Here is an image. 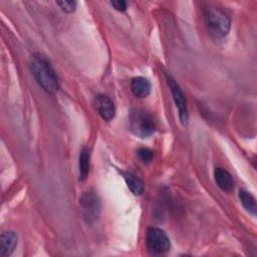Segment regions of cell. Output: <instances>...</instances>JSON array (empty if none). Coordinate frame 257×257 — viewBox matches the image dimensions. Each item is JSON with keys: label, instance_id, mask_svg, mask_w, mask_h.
Listing matches in <instances>:
<instances>
[{"label": "cell", "instance_id": "1", "mask_svg": "<svg viewBox=\"0 0 257 257\" xmlns=\"http://www.w3.org/2000/svg\"><path fill=\"white\" fill-rule=\"evenodd\" d=\"M30 69L39 85L47 92L57 91L58 79L49 60L42 54H34L30 59Z\"/></svg>", "mask_w": 257, "mask_h": 257}, {"label": "cell", "instance_id": "2", "mask_svg": "<svg viewBox=\"0 0 257 257\" xmlns=\"http://www.w3.org/2000/svg\"><path fill=\"white\" fill-rule=\"evenodd\" d=\"M204 20L209 33L215 37H224L230 30L228 15L216 6H208L204 10Z\"/></svg>", "mask_w": 257, "mask_h": 257}, {"label": "cell", "instance_id": "3", "mask_svg": "<svg viewBox=\"0 0 257 257\" xmlns=\"http://www.w3.org/2000/svg\"><path fill=\"white\" fill-rule=\"evenodd\" d=\"M128 123L132 133L140 138H148L156 131L155 118L149 111L143 108H134L131 110Z\"/></svg>", "mask_w": 257, "mask_h": 257}, {"label": "cell", "instance_id": "4", "mask_svg": "<svg viewBox=\"0 0 257 257\" xmlns=\"http://www.w3.org/2000/svg\"><path fill=\"white\" fill-rule=\"evenodd\" d=\"M147 249L153 255H161L170 250V239L167 234L156 227H151L147 231Z\"/></svg>", "mask_w": 257, "mask_h": 257}, {"label": "cell", "instance_id": "5", "mask_svg": "<svg viewBox=\"0 0 257 257\" xmlns=\"http://www.w3.org/2000/svg\"><path fill=\"white\" fill-rule=\"evenodd\" d=\"M79 206L84 220L87 223L95 221L100 213V202L94 192H85L79 199Z\"/></svg>", "mask_w": 257, "mask_h": 257}, {"label": "cell", "instance_id": "6", "mask_svg": "<svg viewBox=\"0 0 257 257\" xmlns=\"http://www.w3.org/2000/svg\"><path fill=\"white\" fill-rule=\"evenodd\" d=\"M168 83L171 88V92L174 98V101L176 103V106L179 110V117L183 125L187 124L188 122V109L186 104V99L184 96L183 91L181 90L179 84L171 77H168Z\"/></svg>", "mask_w": 257, "mask_h": 257}, {"label": "cell", "instance_id": "7", "mask_svg": "<svg viewBox=\"0 0 257 257\" xmlns=\"http://www.w3.org/2000/svg\"><path fill=\"white\" fill-rule=\"evenodd\" d=\"M94 106L99 115L104 120H110L113 118L115 114V108L113 102L108 96L104 94L96 95L94 98Z\"/></svg>", "mask_w": 257, "mask_h": 257}, {"label": "cell", "instance_id": "8", "mask_svg": "<svg viewBox=\"0 0 257 257\" xmlns=\"http://www.w3.org/2000/svg\"><path fill=\"white\" fill-rule=\"evenodd\" d=\"M17 245V235L13 231L3 232L0 238V256H9Z\"/></svg>", "mask_w": 257, "mask_h": 257}, {"label": "cell", "instance_id": "9", "mask_svg": "<svg viewBox=\"0 0 257 257\" xmlns=\"http://www.w3.org/2000/svg\"><path fill=\"white\" fill-rule=\"evenodd\" d=\"M131 88L136 96L144 98L150 94L151 83L147 78L143 76H138L132 80Z\"/></svg>", "mask_w": 257, "mask_h": 257}, {"label": "cell", "instance_id": "10", "mask_svg": "<svg viewBox=\"0 0 257 257\" xmlns=\"http://www.w3.org/2000/svg\"><path fill=\"white\" fill-rule=\"evenodd\" d=\"M214 177H215L216 184L223 191L229 192L233 189V187H234L233 179H232L231 175L229 174V172H227L226 170H224L222 168H217L214 172Z\"/></svg>", "mask_w": 257, "mask_h": 257}, {"label": "cell", "instance_id": "11", "mask_svg": "<svg viewBox=\"0 0 257 257\" xmlns=\"http://www.w3.org/2000/svg\"><path fill=\"white\" fill-rule=\"evenodd\" d=\"M90 165V152L87 148H83L79 154V162H78V172H79V180L84 181L87 178L89 172Z\"/></svg>", "mask_w": 257, "mask_h": 257}, {"label": "cell", "instance_id": "12", "mask_svg": "<svg viewBox=\"0 0 257 257\" xmlns=\"http://www.w3.org/2000/svg\"><path fill=\"white\" fill-rule=\"evenodd\" d=\"M123 178L128 189L134 195H141L144 192V184L138 177L130 173H124Z\"/></svg>", "mask_w": 257, "mask_h": 257}, {"label": "cell", "instance_id": "13", "mask_svg": "<svg viewBox=\"0 0 257 257\" xmlns=\"http://www.w3.org/2000/svg\"><path fill=\"white\" fill-rule=\"evenodd\" d=\"M239 198L243 205V207L246 209L247 212L255 216L256 214V200L252 194L245 190H240L239 192Z\"/></svg>", "mask_w": 257, "mask_h": 257}, {"label": "cell", "instance_id": "14", "mask_svg": "<svg viewBox=\"0 0 257 257\" xmlns=\"http://www.w3.org/2000/svg\"><path fill=\"white\" fill-rule=\"evenodd\" d=\"M138 158L145 164H149L154 159V152L149 148H140L137 151Z\"/></svg>", "mask_w": 257, "mask_h": 257}, {"label": "cell", "instance_id": "15", "mask_svg": "<svg viewBox=\"0 0 257 257\" xmlns=\"http://www.w3.org/2000/svg\"><path fill=\"white\" fill-rule=\"evenodd\" d=\"M56 4L61 8L62 11L66 12V13L73 12L76 7L75 1H57Z\"/></svg>", "mask_w": 257, "mask_h": 257}, {"label": "cell", "instance_id": "16", "mask_svg": "<svg viewBox=\"0 0 257 257\" xmlns=\"http://www.w3.org/2000/svg\"><path fill=\"white\" fill-rule=\"evenodd\" d=\"M110 5L114 7L117 11H124L126 9V2L123 0H113L110 1Z\"/></svg>", "mask_w": 257, "mask_h": 257}]
</instances>
